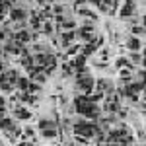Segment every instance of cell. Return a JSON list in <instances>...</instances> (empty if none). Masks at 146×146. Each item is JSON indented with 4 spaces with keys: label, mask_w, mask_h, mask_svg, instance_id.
<instances>
[{
    "label": "cell",
    "mask_w": 146,
    "mask_h": 146,
    "mask_svg": "<svg viewBox=\"0 0 146 146\" xmlns=\"http://www.w3.org/2000/svg\"><path fill=\"white\" fill-rule=\"evenodd\" d=\"M74 133L90 138V136H94L98 133V127H96V125H90V123H76L74 125Z\"/></svg>",
    "instance_id": "obj_1"
},
{
    "label": "cell",
    "mask_w": 146,
    "mask_h": 146,
    "mask_svg": "<svg viewBox=\"0 0 146 146\" xmlns=\"http://www.w3.org/2000/svg\"><path fill=\"white\" fill-rule=\"evenodd\" d=\"M117 66L121 68V66H131V64H129V60H127V58H117Z\"/></svg>",
    "instance_id": "obj_17"
},
{
    "label": "cell",
    "mask_w": 146,
    "mask_h": 146,
    "mask_svg": "<svg viewBox=\"0 0 146 146\" xmlns=\"http://www.w3.org/2000/svg\"><path fill=\"white\" fill-rule=\"evenodd\" d=\"M144 27H146V16H144Z\"/></svg>",
    "instance_id": "obj_25"
},
{
    "label": "cell",
    "mask_w": 146,
    "mask_h": 146,
    "mask_svg": "<svg viewBox=\"0 0 146 146\" xmlns=\"http://www.w3.org/2000/svg\"><path fill=\"white\" fill-rule=\"evenodd\" d=\"M142 31H144L142 27H136V25H135V27H133V33H142Z\"/></svg>",
    "instance_id": "obj_21"
},
{
    "label": "cell",
    "mask_w": 146,
    "mask_h": 146,
    "mask_svg": "<svg viewBox=\"0 0 146 146\" xmlns=\"http://www.w3.org/2000/svg\"><path fill=\"white\" fill-rule=\"evenodd\" d=\"M0 72H2V62H0Z\"/></svg>",
    "instance_id": "obj_26"
},
{
    "label": "cell",
    "mask_w": 146,
    "mask_h": 146,
    "mask_svg": "<svg viewBox=\"0 0 146 146\" xmlns=\"http://www.w3.org/2000/svg\"><path fill=\"white\" fill-rule=\"evenodd\" d=\"M16 39H18V43H23V41H29V33H27V31H20V33L16 35Z\"/></svg>",
    "instance_id": "obj_8"
},
{
    "label": "cell",
    "mask_w": 146,
    "mask_h": 146,
    "mask_svg": "<svg viewBox=\"0 0 146 146\" xmlns=\"http://www.w3.org/2000/svg\"><path fill=\"white\" fill-rule=\"evenodd\" d=\"M8 80H10V84H16L18 82V72L16 70H10L8 72Z\"/></svg>",
    "instance_id": "obj_16"
},
{
    "label": "cell",
    "mask_w": 146,
    "mask_h": 146,
    "mask_svg": "<svg viewBox=\"0 0 146 146\" xmlns=\"http://www.w3.org/2000/svg\"><path fill=\"white\" fill-rule=\"evenodd\" d=\"M18 86H20V90H27L29 88V82H27V78H18Z\"/></svg>",
    "instance_id": "obj_12"
},
{
    "label": "cell",
    "mask_w": 146,
    "mask_h": 146,
    "mask_svg": "<svg viewBox=\"0 0 146 146\" xmlns=\"http://www.w3.org/2000/svg\"><path fill=\"white\" fill-rule=\"evenodd\" d=\"M2 103H4V100H2V98H0V105H2Z\"/></svg>",
    "instance_id": "obj_24"
},
{
    "label": "cell",
    "mask_w": 146,
    "mask_h": 146,
    "mask_svg": "<svg viewBox=\"0 0 146 146\" xmlns=\"http://www.w3.org/2000/svg\"><path fill=\"white\" fill-rule=\"evenodd\" d=\"M51 127H55V121H49V119H41L39 121V129L43 131V129H51Z\"/></svg>",
    "instance_id": "obj_6"
},
{
    "label": "cell",
    "mask_w": 146,
    "mask_h": 146,
    "mask_svg": "<svg viewBox=\"0 0 146 146\" xmlns=\"http://www.w3.org/2000/svg\"><path fill=\"white\" fill-rule=\"evenodd\" d=\"M74 39V31H68V33H62V41H64V45H68L70 41Z\"/></svg>",
    "instance_id": "obj_14"
},
{
    "label": "cell",
    "mask_w": 146,
    "mask_h": 146,
    "mask_svg": "<svg viewBox=\"0 0 146 146\" xmlns=\"http://www.w3.org/2000/svg\"><path fill=\"white\" fill-rule=\"evenodd\" d=\"M22 64H23L25 68H31V66H33V58H31L29 55H27V56H23V58H22Z\"/></svg>",
    "instance_id": "obj_13"
},
{
    "label": "cell",
    "mask_w": 146,
    "mask_h": 146,
    "mask_svg": "<svg viewBox=\"0 0 146 146\" xmlns=\"http://www.w3.org/2000/svg\"><path fill=\"white\" fill-rule=\"evenodd\" d=\"M16 117H20V119H29L31 113L27 111V109H16Z\"/></svg>",
    "instance_id": "obj_7"
},
{
    "label": "cell",
    "mask_w": 146,
    "mask_h": 146,
    "mask_svg": "<svg viewBox=\"0 0 146 146\" xmlns=\"http://www.w3.org/2000/svg\"><path fill=\"white\" fill-rule=\"evenodd\" d=\"M94 49H96V43H92V45H86V49H84V55H90V53H94Z\"/></svg>",
    "instance_id": "obj_18"
},
{
    "label": "cell",
    "mask_w": 146,
    "mask_h": 146,
    "mask_svg": "<svg viewBox=\"0 0 146 146\" xmlns=\"http://www.w3.org/2000/svg\"><path fill=\"white\" fill-rule=\"evenodd\" d=\"M0 129H6V131H10V129H14V125H12L10 119H2V121H0Z\"/></svg>",
    "instance_id": "obj_10"
},
{
    "label": "cell",
    "mask_w": 146,
    "mask_h": 146,
    "mask_svg": "<svg viewBox=\"0 0 146 146\" xmlns=\"http://www.w3.org/2000/svg\"><path fill=\"white\" fill-rule=\"evenodd\" d=\"M43 136L45 138H53V136H56V131L55 129H43Z\"/></svg>",
    "instance_id": "obj_15"
},
{
    "label": "cell",
    "mask_w": 146,
    "mask_h": 146,
    "mask_svg": "<svg viewBox=\"0 0 146 146\" xmlns=\"http://www.w3.org/2000/svg\"><path fill=\"white\" fill-rule=\"evenodd\" d=\"M133 10H135V2L133 0H127V4H125L123 8H121V18H129V16H133Z\"/></svg>",
    "instance_id": "obj_3"
},
{
    "label": "cell",
    "mask_w": 146,
    "mask_h": 146,
    "mask_svg": "<svg viewBox=\"0 0 146 146\" xmlns=\"http://www.w3.org/2000/svg\"><path fill=\"white\" fill-rule=\"evenodd\" d=\"M20 98H22L23 101H31V98H29V96H25V94H22V96H20Z\"/></svg>",
    "instance_id": "obj_22"
},
{
    "label": "cell",
    "mask_w": 146,
    "mask_h": 146,
    "mask_svg": "<svg viewBox=\"0 0 146 146\" xmlns=\"http://www.w3.org/2000/svg\"><path fill=\"white\" fill-rule=\"evenodd\" d=\"M10 18L14 20V22H20V20L25 18V12H23V10H12L10 12Z\"/></svg>",
    "instance_id": "obj_4"
},
{
    "label": "cell",
    "mask_w": 146,
    "mask_h": 146,
    "mask_svg": "<svg viewBox=\"0 0 146 146\" xmlns=\"http://www.w3.org/2000/svg\"><path fill=\"white\" fill-rule=\"evenodd\" d=\"M92 31H94L92 27H82V29L78 31V35H80V37H84V39H92V35H94Z\"/></svg>",
    "instance_id": "obj_5"
},
{
    "label": "cell",
    "mask_w": 146,
    "mask_h": 146,
    "mask_svg": "<svg viewBox=\"0 0 146 146\" xmlns=\"http://www.w3.org/2000/svg\"><path fill=\"white\" fill-rule=\"evenodd\" d=\"M62 23H64L66 29H72V27H74V22H62Z\"/></svg>",
    "instance_id": "obj_19"
},
{
    "label": "cell",
    "mask_w": 146,
    "mask_h": 146,
    "mask_svg": "<svg viewBox=\"0 0 146 146\" xmlns=\"http://www.w3.org/2000/svg\"><path fill=\"white\" fill-rule=\"evenodd\" d=\"M37 2H41V4H45V2H49V0H37Z\"/></svg>",
    "instance_id": "obj_23"
},
{
    "label": "cell",
    "mask_w": 146,
    "mask_h": 146,
    "mask_svg": "<svg viewBox=\"0 0 146 146\" xmlns=\"http://www.w3.org/2000/svg\"><path fill=\"white\" fill-rule=\"evenodd\" d=\"M45 33H53V27H51V23H45Z\"/></svg>",
    "instance_id": "obj_20"
},
{
    "label": "cell",
    "mask_w": 146,
    "mask_h": 146,
    "mask_svg": "<svg viewBox=\"0 0 146 146\" xmlns=\"http://www.w3.org/2000/svg\"><path fill=\"white\" fill-rule=\"evenodd\" d=\"M127 47H129L131 51H138V49H140V43H138V39H131V41L127 43Z\"/></svg>",
    "instance_id": "obj_9"
},
{
    "label": "cell",
    "mask_w": 146,
    "mask_h": 146,
    "mask_svg": "<svg viewBox=\"0 0 146 146\" xmlns=\"http://www.w3.org/2000/svg\"><path fill=\"white\" fill-rule=\"evenodd\" d=\"M84 62H86V58H84V56H78V58H74L72 66H76V68L80 70V68H84Z\"/></svg>",
    "instance_id": "obj_11"
},
{
    "label": "cell",
    "mask_w": 146,
    "mask_h": 146,
    "mask_svg": "<svg viewBox=\"0 0 146 146\" xmlns=\"http://www.w3.org/2000/svg\"><path fill=\"white\" fill-rule=\"evenodd\" d=\"M76 86H78V88H82L86 94H90L92 88H94V78H92V76H78Z\"/></svg>",
    "instance_id": "obj_2"
}]
</instances>
